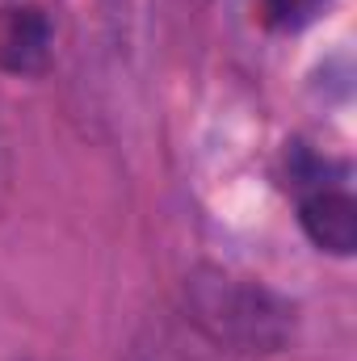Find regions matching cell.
<instances>
[{
    "mask_svg": "<svg viewBox=\"0 0 357 361\" xmlns=\"http://www.w3.org/2000/svg\"><path fill=\"white\" fill-rule=\"evenodd\" d=\"M0 185H4V152H0Z\"/></svg>",
    "mask_w": 357,
    "mask_h": 361,
    "instance_id": "obj_6",
    "label": "cell"
},
{
    "mask_svg": "<svg viewBox=\"0 0 357 361\" xmlns=\"http://www.w3.org/2000/svg\"><path fill=\"white\" fill-rule=\"evenodd\" d=\"M55 30L38 4H13L0 13V72L38 76L51 59Z\"/></svg>",
    "mask_w": 357,
    "mask_h": 361,
    "instance_id": "obj_3",
    "label": "cell"
},
{
    "mask_svg": "<svg viewBox=\"0 0 357 361\" xmlns=\"http://www.w3.org/2000/svg\"><path fill=\"white\" fill-rule=\"evenodd\" d=\"M303 189L298 197V223H303V235L320 248V252H332V257H349L357 248V202L353 193L337 180H324L315 164H307L303 173H294Z\"/></svg>",
    "mask_w": 357,
    "mask_h": 361,
    "instance_id": "obj_2",
    "label": "cell"
},
{
    "mask_svg": "<svg viewBox=\"0 0 357 361\" xmlns=\"http://www.w3.org/2000/svg\"><path fill=\"white\" fill-rule=\"evenodd\" d=\"M210 353H219L210 341H202L189 324L185 328H152L147 341L135 345V361H210Z\"/></svg>",
    "mask_w": 357,
    "mask_h": 361,
    "instance_id": "obj_4",
    "label": "cell"
},
{
    "mask_svg": "<svg viewBox=\"0 0 357 361\" xmlns=\"http://www.w3.org/2000/svg\"><path fill=\"white\" fill-rule=\"evenodd\" d=\"M320 4L324 0H261V8H265V17L273 25H303V21H311L315 13H320Z\"/></svg>",
    "mask_w": 357,
    "mask_h": 361,
    "instance_id": "obj_5",
    "label": "cell"
},
{
    "mask_svg": "<svg viewBox=\"0 0 357 361\" xmlns=\"http://www.w3.org/2000/svg\"><path fill=\"white\" fill-rule=\"evenodd\" d=\"M181 319L223 357H269L294 336V311L269 286L202 265L185 277Z\"/></svg>",
    "mask_w": 357,
    "mask_h": 361,
    "instance_id": "obj_1",
    "label": "cell"
}]
</instances>
